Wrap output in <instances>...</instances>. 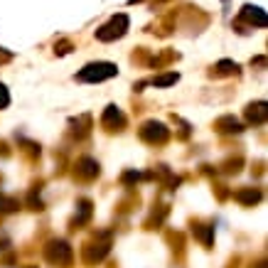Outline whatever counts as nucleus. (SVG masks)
I'll return each mask as SVG.
<instances>
[{
  "mask_svg": "<svg viewBox=\"0 0 268 268\" xmlns=\"http://www.w3.org/2000/svg\"><path fill=\"white\" fill-rule=\"evenodd\" d=\"M116 74V64H109V62H99V64H89L79 71V79L82 82H101V79H109Z\"/></svg>",
  "mask_w": 268,
  "mask_h": 268,
  "instance_id": "obj_1",
  "label": "nucleus"
},
{
  "mask_svg": "<svg viewBox=\"0 0 268 268\" xmlns=\"http://www.w3.org/2000/svg\"><path fill=\"white\" fill-rule=\"evenodd\" d=\"M126 28H128V17L126 15H118V17H113L106 28H101L96 35H99V40H113V37H121L126 32Z\"/></svg>",
  "mask_w": 268,
  "mask_h": 268,
  "instance_id": "obj_2",
  "label": "nucleus"
},
{
  "mask_svg": "<svg viewBox=\"0 0 268 268\" xmlns=\"http://www.w3.org/2000/svg\"><path fill=\"white\" fill-rule=\"evenodd\" d=\"M244 15H246L249 20H254L256 25H261V28L266 25V15L261 13L258 8H251V5H246V8H244Z\"/></svg>",
  "mask_w": 268,
  "mask_h": 268,
  "instance_id": "obj_3",
  "label": "nucleus"
},
{
  "mask_svg": "<svg viewBox=\"0 0 268 268\" xmlns=\"http://www.w3.org/2000/svg\"><path fill=\"white\" fill-rule=\"evenodd\" d=\"M175 82H177V74H168V76L155 79V86H168V84H175Z\"/></svg>",
  "mask_w": 268,
  "mask_h": 268,
  "instance_id": "obj_4",
  "label": "nucleus"
},
{
  "mask_svg": "<svg viewBox=\"0 0 268 268\" xmlns=\"http://www.w3.org/2000/svg\"><path fill=\"white\" fill-rule=\"evenodd\" d=\"M0 106H8V94H5L3 86H0Z\"/></svg>",
  "mask_w": 268,
  "mask_h": 268,
  "instance_id": "obj_5",
  "label": "nucleus"
}]
</instances>
